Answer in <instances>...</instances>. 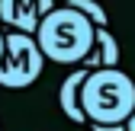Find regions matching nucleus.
<instances>
[{
  "label": "nucleus",
  "instance_id": "obj_9",
  "mask_svg": "<svg viewBox=\"0 0 135 131\" xmlns=\"http://www.w3.org/2000/svg\"><path fill=\"white\" fill-rule=\"evenodd\" d=\"M3 54H7V35L0 32V64H3Z\"/></svg>",
  "mask_w": 135,
  "mask_h": 131
},
{
  "label": "nucleus",
  "instance_id": "obj_5",
  "mask_svg": "<svg viewBox=\"0 0 135 131\" xmlns=\"http://www.w3.org/2000/svg\"><path fill=\"white\" fill-rule=\"evenodd\" d=\"M90 74H93V70L77 67L74 74L64 77V83H61V90H58V102H61L64 115L71 118V122H87V115H84V109H80V90H84V83H87Z\"/></svg>",
  "mask_w": 135,
  "mask_h": 131
},
{
  "label": "nucleus",
  "instance_id": "obj_1",
  "mask_svg": "<svg viewBox=\"0 0 135 131\" xmlns=\"http://www.w3.org/2000/svg\"><path fill=\"white\" fill-rule=\"evenodd\" d=\"M36 42L55 64H84L97 48V26L71 7H55L42 19Z\"/></svg>",
  "mask_w": 135,
  "mask_h": 131
},
{
  "label": "nucleus",
  "instance_id": "obj_2",
  "mask_svg": "<svg viewBox=\"0 0 135 131\" xmlns=\"http://www.w3.org/2000/svg\"><path fill=\"white\" fill-rule=\"evenodd\" d=\"M80 109L93 125H126L135 112V83L119 67H100L80 90Z\"/></svg>",
  "mask_w": 135,
  "mask_h": 131
},
{
  "label": "nucleus",
  "instance_id": "obj_4",
  "mask_svg": "<svg viewBox=\"0 0 135 131\" xmlns=\"http://www.w3.org/2000/svg\"><path fill=\"white\" fill-rule=\"evenodd\" d=\"M55 10V0H0V19L3 26L23 32V35H36L42 19Z\"/></svg>",
  "mask_w": 135,
  "mask_h": 131
},
{
  "label": "nucleus",
  "instance_id": "obj_7",
  "mask_svg": "<svg viewBox=\"0 0 135 131\" xmlns=\"http://www.w3.org/2000/svg\"><path fill=\"white\" fill-rule=\"evenodd\" d=\"M64 7H71V10H77V13H84L87 19L97 26V29H109V19H106V10L97 3V0H68Z\"/></svg>",
  "mask_w": 135,
  "mask_h": 131
},
{
  "label": "nucleus",
  "instance_id": "obj_3",
  "mask_svg": "<svg viewBox=\"0 0 135 131\" xmlns=\"http://www.w3.org/2000/svg\"><path fill=\"white\" fill-rule=\"evenodd\" d=\"M42 64H45V54L32 35L7 32V54H3V64H0V86H7V90L32 86L42 74Z\"/></svg>",
  "mask_w": 135,
  "mask_h": 131
},
{
  "label": "nucleus",
  "instance_id": "obj_8",
  "mask_svg": "<svg viewBox=\"0 0 135 131\" xmlns=\"http://www.w3.org/2000/svg\"><path fill=\"white\" fill-rule=\"evenodd\" d=\"M93 131H126V125H90Z\"/></svg>",
  "mask_w": 135,
  "mask_h": 131
},
{
  "label": "nucleus",
  "instance_id": "obj_6",
  "mask_svg": "<svg viewBox=\"0 0 135 131\" xmlns=\"http://www.w3.org/2000/svg\"><path fill=\"white\" fill-rule=\"evenodd\" d=\"M119 64V42L113 39L109 29H97V48L90 51V58L80 64L87 70H100V67H116Z\"/></svg>",
  "mask_w": 135,
  "mask_h": 131
},
{
  "label": "nucleus",
  "instance_id": "obj_10",
  "mask_svg": "<svg viewBox=\"0 0 135 131\" xmlns=\"http://www.w3.org/2000/svg\"><path fill=\"white\" fill-rule=\"evenodd\" d=\"M126 131H135V112H132V118L126 122Z\"/></svg>",
  "mask_w": 135,
  "mask_h": 131
}]
</instances>
